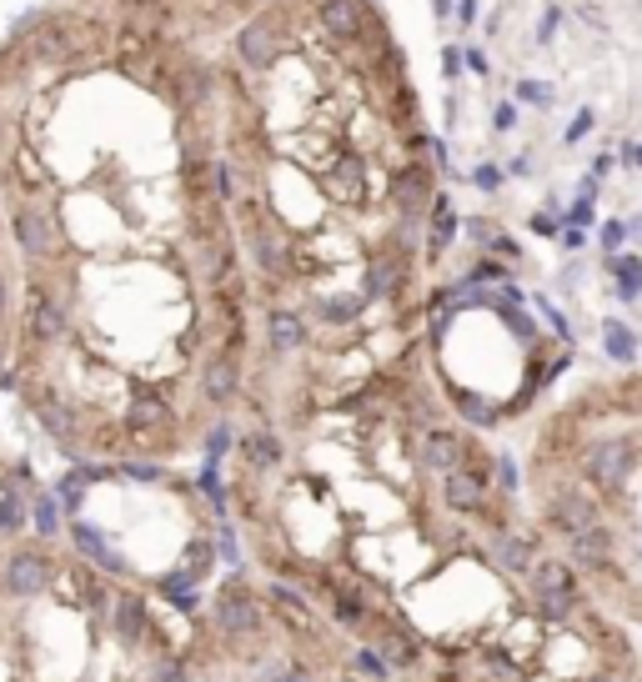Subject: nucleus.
<instances>
[{"label": "nucleus", "instance_id": "nucleus-1", "mask_svg": "<svg viewBox=\"0 0 642 682\" xmlns=\"http://www.w3.org/2000/svg\"><path fill=\"white\" fill-rule=\"evenodd\" d=\"M0 221L26 266L31 412L101 457L186 452L176 382L241 392L246 266L221 176L216 46L61 0L0 46Z\"/></svg>", "mask_w": 642, "mask_h": 682}, {"label": "nucleus", "instance_id": "nucleus-2", "mask_svg": "<svg viewBox=\"0 0 642 682\" xmlns=\"http://www.w3.org/2000/svg\"><path fill=\"white\" fill-rule=\"evenodd\" d=\"M221 176L261 291L286 296L271 347L301 352L296 306L327 331L321 407L397 367L377 331L417 316L422 256H437V166L427 111L377 0H271L216 41Z\"/></svg>", "mask_w": 642, "mask_h": 682}, {"label": "nucleus", "instance_id": "nucleus-3", "mask_svg": "<svg viewBox=\"0 0 642 682\" xmlns=\"http://www.w3.org/2000/svg\"><path fill=\"white\" fill-rule=\"evenodd\" d=\"M527 492L577 577L642 587V372L597 377L542 417Z\"/></svg>", "mask_w": 642, "mask_h": 682}, {"label": "nucleus", "instance_id": "nucleus-4", "mask_svg": "<svg viewBox=\"0 0 642 682\" xmlns=\"http://www.w3.org/2000/svg\"><path fill=\"white\" fill-rule=\"evenodd\" d=\"M592 682H612V677H592Z\"/></svg>", "mask_w": 642, "mask_h": 682}]
</instances>
